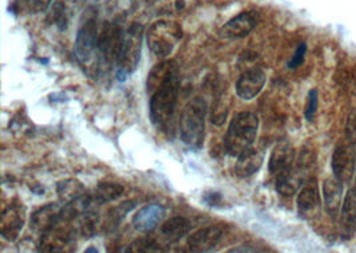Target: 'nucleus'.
<instances>
[{"mask_svg":"<svg viewBox=\"0 0 356 253\" xmlns=\"http://www.w3.org/2000/svg\"><path fill=\"white\" fill-rule=\"evenodd\" d=\"M318 103H319V95L316 90H311L308 94L307 104H306V119L308 122H312L315 117V113L318 111Z\"/></svg>","mask_w":356,"mask_h":253,"instance_id":"obj_28","label":"nucleus"},{"mask_svg":"<svg viewBox=\"0 0 356 253\" xmlns=\"http://www.w3.org/2000/svg\"><path fill=\"white\" fill-rule=\"evenodd\" d=\"M223 231L219 227H206L194 232L187 238V245L191 252H209L220 241Z\"/></svg>","mask_w":356,"mask_h":253,"instance_id":"obj_18","label":"nucleus"},{"mask_svg":"<svg viewBox=\"0 0 356 253\" xmlns=\"http://www.w3.org/2000/svg\"><path fill=\"white\" fill-rule=\"evenodd\" d=\"M263 164V154L255 148H250L238 156L235 171L239 177H250L257 174Z\"/></svg>","mask_w":356,"mask_h":253,"instance_id":"obj_22","label":"nucleus"},{"mask_svg":"<svg viewBox=\"0 0 356 253\" xmlns=\"http://www.w3.org/2000/svg\"><path fill=\"white\" fill-rule=\"evenodd\" d=\"M124 32L116 23H106L97 36L95 70H110L118 63Z\"/></svg>","mask_w":356,"mask_h":253,"instance_id":"obj_6","label":"nucleus"},{"mask_svg":"<svg viewBox=\"0 0 356 253\" xmlns=\"http://www.w3.org/2000/svg\"><path fill=\"white\" fill-rule=\"evenodd\" d=\"M143 33V27L138 23L124 32V40L116 63V79L119 81L129 79L136 71L142 56Z\"/></svg>","mask_w":356,"mask_h":253,"instance_id":"obj_4","label":"nucleus"},{"mask_svg":"<svg viewBox=\"0 0 356 253\" xmlns=\"http://www.w3.org/2000/svg\"><path fill=\"white\" fill-rule=\"evenodd\" d=\"M165 218L164 206L156 203L142 206L132 218L134 228L140 234H149L158 228Z\"/></svg>","mask_w":356,"mask_h":253,"instance_id":"obj_13","label":"nucleus"},{"mask_svg":"<svg viewBox=\"0 0 356 253\" xmlns=\"http://www.w3.org/2000/svg\"><path fill=\"white\" fill-rule=\"evenodd\" d=\"M332 174L343 184L351 183L356 168L355 145L351 142L339 144L332 154Z\"/></svg>","mask_w":356,"mask_h":253,"instance_id":"obj_10","label":"nucleus"},{"mask_svg":"<svg viewBox=\"0 0 356 253\" xmlns=\"http://www.w3.org/2000/svg\"><path fill=\"white\" fill-rule=\"evenodd\" d=\"M26 222V208L14 203L7 206L0 216V235L7 241H15Z\"/></svg>","mask_w":356,"mask_h":253,"instance_id":"obj_11","label":"nucleus"},{"mask_svg":"<svg viewBox=\"0 0 356 253\" xmlns=\"http://www.w3.org/2000/svg\"><path fill=\"white\" fill-rule=\"evenodd\" d=\"M56 192L62 204H68L86 193V188L76 179H65L58 183Z\"/></svg>","mask_w":356,"mask_h":253,"instance_id":"obj_24","label":"nucleus"},{"mask_svg":"<svg viewBox=\"0 0 356 253\" xmlns=\"http://www.w3.org/2000/svg\"><path fill=\"white\" fill-rule=\"evenodd\" d=\"M162 251L161 245L155 240H149V238L135 240L127 248V252L130 253L162 252Z\"/></svg>","mask_w":356,"mask_h":253,"instance_id":"obj_27","label":"nucleus"},{"mask_svg":"<svg viewBox=\"0 0 356 253\" xmlns=\"http://www.w3.org/2000/svg\"><path fill=\"white\" fill-rule=\"evenodd\" d=\"M86 252H97V248H88V250H86Z\"/></svg>","mask_w":356,"mask_h":253,"instance_id":"obj_34","label":"nucleus"},{"mask_svg":"<svg viewBox=\"0 0 356 253\" xmlns=\"http://www.w3.org/2000/svg\"><path fill=\"white\" fill-rule=\"evenodd\" d=\"M123 192H124V188L120 184L111 183V181H103V183L97 184V188L92 193V199L99 206H102L106 203L115 202L116 199H119L123 195Z\"/></svg>","mask_w":356,"mask_h":253,"instance_id":"obj_25","label":"nucleus"},{"mask_svg":"<svg viewBox=\"0 0 356 253\" xmlns=\"http://www.w3.org/2000/svg\"><path fill=\"white\" fill-rule=\"evenodd\" d=\"M228 104L226 97L218 96L216 100L212 103V112H211V123L215 126H223L228 115Z\"/></svg>","mask_w":356,"mask_h":253,"instance_id":"obj_26","label":"nucleus"},{"mask_svg":"<svg viewBox=\"0 0 356 253\" xmlns=\"http://www.w3.org/2000/svg\"><path fill=\"white\" fill-rule=\"evenodd\" d=\"M134 206H135V202H124V203H122L120 206H118L115 209H113V211L110 212V215H111L110 218H111L113 224L120 222L130 211L134 209Z\"/></svg>","mask_w":356,"mask_h":253,"instance_id":"obj_29","label":"nucleus"},{"mask_svg":"<svg viewBox=\"0 0 356 253\" xmlns=\"http://www.w3.org/2000/svg\"><path fill=\"white\" fill-rule=\"evenodd\" d=\"M180 92L179 68L172 71L167 79L149 95V117L158 128H167L172 122Z\"/></svg>","mask_w":356,"mask_h":253,"instance_id":"obj_1","label":"nucleus"},{"mask_svg":"<svg viewBox=\"0 0 356 253\" xmlns=\"http://www.w3.org/2000/svg\"><path fill=\"white\" fill-rule=\"evenodd\" d=\"M295 161V151L290 142L287 140L277 142L270 156L268 170L273 174H279L286 170H289Z\"/></svg>","mask_w":356,"mask_h":253,"instance_id":"obj_21","label":"nucleus"},{"mask_svg":"<svg viewBox=\"0 0 356 253\" xmlns=\"http://www.w3.org/2000/svg\"><path fill=\"white\" fill-rule=\"evenodd\" d=\"M312 164V161L306 156H300L299 161L292 164L291 167L279 174H276V190L283 196H292L295 195L299 188L305 184L306 171L308 167Z\"/></svg>","mask_w":356,"mask_h":253,"instance_id":"obj_9","label":"nucleus"},{"mask_svg":"<svg viewBox=\"0 0 356 253\" xmlns=\"http://www.w3.org/2000/svg\"><path fill=\"white\" fill-rule=\"evenodd\" d=\"M62 212H63V204H47L36 209L31 215L30 219V227L33 232L36 234H44L62 222Z\"/></svg>","mask_w":356,"mask_h":253,"instance_id":"obj_14","label":"nucleus"},{"mask_svg":"<svg viewBox=\"0 0 356 253\" xmlns=\"http://www.w3.org/2000/svg\"><path fill=\"white\" fill-rule=\"evenodd\" d=\"M181 38L183 30L177 22L159 20L155 22L147 31L148 47L162 59L172 54Z\"/></svg>","mask_w":356,"mask_h":253,"instance_id":"obj_7","label":"nucleus"},{"mask_svg":"<svg viewBox=\"0 0 356 253\" xmlns=\"http://www.w3.org/2000/svg\"><path fill=\"white\" fill-rule=\"evenodd\" d=\"M343 199V183L335 176L325 179L323 183V204L327 215L331 219H337L339 216Z\"/></svg>","mask_w":356,"mask_h":253,"instance_id":"obj_19","label":"nucleus"},{"mask_svg":"<svg viewBox=\"0 0 356 253\" xmlns=\"http://www.w3.org/2000/svg\"><path fill=\"white\" fill-rule=\"evenodd\" d=\"M259 128V117L254 112H241L229 123L225 138L227 154L238 158L250 149L255 142Z\"/></svg>","mask_w":356,"mask_h":253,"instance_id":"obj_2","label":"nucleus"},{"mask_svg":"<svg viewBox=\"0 0 356 253\" xmlns=\"http://www.w3.org/2000/svg\"><path fill=\"white\" fill-rule=\"evenodd\" d=\"M306 52H307V46H306V43H300L298 48L295 49V54L292 55L291 60L289 62V68H298V67H300L303 62H305V58H306Z\"/></svg>","mask_w":356,"mask_h":253,"instance_id":"obj_30","label":"nucleus"},{"mask_svg":"<svg viewBox=\"0 0 356 253\" xmlns=\"http://www.w3.org/2000/svg\"><path fill=\"white\" fill-rule=\"evenodd\" d=\"M207 103L203 97L191 99L180 117V139L193 149H200L204 142Z\"/></svg>","mask_w":356,"mask_h":253,"instance_id":"obj_3","label":"nucleus"},{"mask_svg":"<svg viewBox=\"0 0 356 253\" xmlns=\"http://www.w3.org/2000/svg\"><path fill=\"white\" fill-rule=\"evenodd\" d=\"M30 3V10L33 14H40V13H46L49 10L52 0H29Z\"/></svg>","mask_w":356,"mask_h":253,"instance_id":"obj_32","label":"nucleus"},{"mask_svg":"<svg viewBox=\"0 0 356 253\" xmlns=\"http://www.w3.org/2000/svg\"><path fill=\"white\" fill-rule=\"evenodd\" d=\"M266 84V74L258 67L244 71L236 83V95L243 100H252L259 95Z\"/></svg>","mask_w":356,"mask_h":253,"instance_id":"obj_16","label":"nucleus"},{"mask_svg":"<svg viewBox=\"0 0 356 253\" xmlns=\"http://www.w3.org/2000/svg\"><path fill=\"white\" fill-rule=\"evenodd\" d=\"M298 212L303 219H312L321 208V195L315 183H307L298 195Z\"/></svg>","mask_w":356,"mask_h":253,"instance_id":"obj_20","label":"nucleus"},{"mask_svg":"<svg viewBox=\"0 0 356 253\" xmlns=\"http://www.w3.org/2000/svg\"><path fill=\"white\" fill-rule=\"evenodd\" d=\"M97 13L94 7L87 8L81 19L79 30L75 39V56L79 63L86 64L90 67V63L97 59Z\"/></svg>","mask_w":356,"mask_h":253,"instance_id":"obj_5","label":"nucleus"},{"mask_svg":"<svg viewBox=\"0 0 356 253\" xmlns=\"http://www.w3.org/2000/svg\"><path fill=\"white\" fill-rule=\"evenodd\" d=\"M203 200L210 206H218L222 203V195L218 192H209L204 195Z\"/></svg>","mask_w":356,"mask_h":253,"instance_id":"obj_33","label":"nucleus"},{"mask_svg":"<svg viewBox=\"0 0 356 253\" xmlns=\"http://www.w3.org/2000/svg\"><path fill=\"white\" fill-rule=\"evenodd\" d=\"M191 228L193 225L188 219L177 216L163 224L161 234L168 243H177L180 238H184L191 231Z\"/></svg>","mask_w":356,"mask_h":253,"instance_id":"obj_23","label":"nucleus"},{"mask_svg":"<svg viewBox=\"0 0 356 253\" xmlns=\"http://www.w3.org/2000/svg\"><path fill=\"white\" fill-rule=\"evenodd\" d=\"M84 0H56L51 6V13L49 15V22L58 27V30L65 31L83 7Z\"/></svg>","mask_w":356,"mask_h":253,"instance_id":"obj_15","label":"nucleus"},{"mask_svg":"<svg viewBox=\"0 0 356 253\" xmlns=\"http://www.w3.org/2000/svg\"><path fill=\"white\" fill-rule=\"evenodd\" d=\"M340 236L344 240L354 238L356 234V188L347 192L339 212Z\"/></svg>","mask_w":356,"mask_h":253,"instance_id":"obj_17","label":"nucleus"},{"mask_svg":"<svg viewBox=\"0 0 356 253\" xmlns=\"http://www.w3.org/2000/svg\"><path fill=\"white\" fill-rule=\"evenodd\" d=\"M259 23V15L257 11H244L232 17L219 30L222 39H242L250 35Z\"/></svg>","mask_w":356,"mask_h":253,"instance_id":"obj_12","label":"nucleus"},{"mask_svg":"<svg viewBox=\"0 0 356 253\" xmlns=\"http://www.w3.org/2000/svg\"><path fill=\"white\" fill-rule=\"evenodd\" d=\"M74 228H67L65 222H59L58 225L40 235L38 250L40 252H68L74 250Z\"/></svg>","mask_w":356,"mask_h":253,"instance_id":"obj_8","label":"nucleus"},{"mask_svg":"<svg viewBox=\"0 0 356 253\" xmlns=\"http://www.w3.org/2000/svg\"><path fill=\"white\" fill-rule=\"evenodd\" d=\"M346 138L351 144L356 145V108L348 115L346 124Z\"/></svg>","mask_w":356,"mask_h":253,"instance_id":"obj_31","label":"nucleus"}]
</instances>
